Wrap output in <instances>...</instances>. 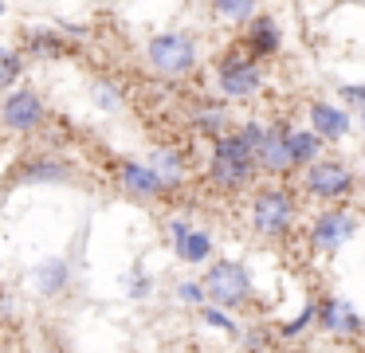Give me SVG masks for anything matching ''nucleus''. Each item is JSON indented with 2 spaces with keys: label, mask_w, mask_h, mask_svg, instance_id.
Wrapping results in <instances>:
<instances>
[{
  "label": "nucleus",
  "mask_w": 365,
  "mask_h": 353,
  "mask_svg": "<svg viewBox=\"0 0 365 353\" xmlns=\"http://www.w3.org/2000/svg\"><path fill=\"white\" fill-rule=\"evenodd\" d=\"M299 193H294L287 180H267V185L252 188L247 196V224L259 240L267 243H279L294 232L299 224Z\"/></svg>",
  "instance_id": "obj_2"
},
{
  "label": "nucleus",
  "mask_w": 365,
  "mask_h": 353,
  "mask_svg": "<svg viewBox=\"0 0 365 353\" xmlns=\"http://www.w3.org/2000/svg\"><path fill=\"white\" fill-rule=\"evenodd\" d=\"M150 295H153V275L145 271V267H130V275H126V298L145 302Z\"/></svg>",
  "instance_id": "obj_27"
},
{
  "label": "nucleus",
  "mask_w": 365,
  "mask_h": 353,
  "mask_svg": "<svg viewBox=\"0 0 365 353\" xmlns=\"http://www.w3.org/2000/svg\"><path fill=\"white\" fill-rule=\"evenodd\" d=\"M314 326L326 337H338V342H354L365 337V318L357 314V306L341 295H322L314 302Z\"/></svg>",
  "instance_id": "obj_9"
},
{
  "label": "nucleus",
  "mask_w": 365,
  "mask_h": 353,
  "mask_svg": "<svg viewBox=\"0 0 365 353\" xmlns=\"http://www.w3.org/2000/svg\"><path fill=\"white\" fill-rule=\"evenodd\" d=\"M189 122H192V130L205 133V138H216V133L232 130V114H228V106H224V98L192 102V106H189Z\"/></svg>",
  "instance_id": "obj_18"
},
{
  "label": "nucleus",
  "mask_w": 365,
  "mask_h": 353,
  "mask_svg": "<svg viewBox=\"0 0 365 353\" xmlns=\"http://www.w3.org/2000/svg\"><path fill=\"white\" fill-rule=\"evenodd\" d=\"M197 310H200V322H205L208 329H216V334H224V337L236 342L240 322H236V314H232V310H224V306H216V302H200Z\"/></svg>",
  "instance_id": "obj_22"
},
{
  "label": "nucleus",
  "mask_w": 365,
  "mask_h": 353,
  "mask_svg": "<svg viewBox=\"0 0 365 353\" xmlns=\"http://www.w3.org/2000/svg\"><path fill=\"white\" fill-rule=\"evenodd\" d=\"M263 133H267V122H255V118H252V122H244V126H240V138H244L252 149L263 141Z\"/></svg>",
  "instance_id": "obj_30"
},
{
  "label": "nucleus",
  "mask_w": 365,
  "mask_h": 353,
  "mask_svg": "<svg viewBox=\"0 0 365 353\" xmlns=\"http://www.w3.org/2000/svg\"><path fill=\"white\" fill-rule=\"evenodd\" d=\"M36 290H40L43 298H59L71 290V259L67 255H48L40 267H36Z\"/></svg>",
  "instance_id": "obj_17"
},
{
  "label": "nucleus",
  "mask_w": 365,
  "mask_h": 353,
  "mask_svg": "<svg viewBox=\"0 0 365 353\" xmlns=\"http://www.w3.org/2000/svg\"><path fill=\"white\" fill-rule=\"evenodd\" d=\"M205 295L208 302L224 306V310H247L255 302V282H252V271H247L240 259H208L205 267Z\"/></svg>",
  "instance_id": "obj_3"
},
{
  "label": "nucleus",
  "mask_w": 365,
  "mask_h": 353,
  "mask_svg": "<svg viewBox=\"0 0 365 353\" xmlns=\"http://www.w3.org/2000/svg\"><path fill=\"white\" fill-rule=\"evenodd\" d=\"M71 51H75V44L59 28H28L24 31V55H32V59H63Z\"/></svg>",
  "instance_id": "obj_16"
},
{
  "label": "nucleus",
  "mask_w": 365,
  "mask_h": 353,
  "mask_svg": "<svg viewBox=\"0 0 365 353\" xmlns=\"http://www.w3.org/2000/svg\"><path fill=\"white\" fill-rule=\"evenodd\" d=\"M247 28H244V39H240V47H244L252 59H275L279 55V47H283V31H279V24H275V16H267V12H252L247 16Z\"/></svg>",
  "instance_id": "obj_14"
},
{
  "label": "nucleus",
  "mask_w": 365,
  "mask_h": 353,
  "mask_svg": "<svg viewBox=\"0 0 365 353\" xmlns=\"http://www.w3.org/2000/svg\"><path fill=\"white\" fill-rule=\"evenodd\" d=\"M307 126L318 133V138L330 145V141H341V138H349V130H354V114H349V106L346 102H310L307 106Z\"/></svg>",
  "instance_id": "obj_15"
},
{
  "label": "nucleus",
  "mask_w": 365,
  "mask_h": 353,
  "mask_svg": "<svg viewBox=\"0 0 365 353\" xmlns=\"http://www.w3.org/2000/svg\"><path fill=\"white\" fill-rule=\"evenodd\" d=\"M357 235V212L346 200H334L326 208H318L307 224V247L314 255H334L338 247H346Z\"/></svg>",
  "instance_id": "obj_6"
},
{
  "label": "nucleus",
  "mask_w": 365,
  "mask_h": 353,
  "mask_svg": "<svg viewBox=\"0 0 365 353\" xmlns=\"http://www.w3.org/2000/svg\"><path fill=\"white\" fill-rule=\"evenodd\" d=\"M310 329H314V298H310L294 318L279 322V326H275V342H299V337L310 334Z\"/></svg>",
  "instance_id": "obj_21"
},
{
  "label": "nucleus",
  "mask_w": 365,
  "mask_h": 353,
  "mask_svg": "<svg viewBox=\"0 0 365 353\" xmlns=\"http://www.w3.org/2000/svg\"><path fill=\"white\" fill-rule=\"evenodd\" d=\"M114 177H118L122 193L134 196V200H169V196L177 193V188L169 185V180L161 177L150 161H118Z\"/></svg>",
  "instance_id": "obj_12"
},
{
  "label": "nucleus",
  "mask_w": 365,
  "mask_h": 353,
  "mask_svg": "<svg viewBox=\"0 0 365 353\" xmlns=\"http://www.w3.org/2000/svg\"><path fill=\"white\" fill-rule=\"evenodd\" d=\"M299 185L307 200L318 204H334V200H349V193L357 188V173L349 169L341 157H314L310 165L299 169Z\"/></svg>",
  "instance_id": "obj_4"
},
{
  "label": "nucleus",
  "mask_w": 365,
  "mask_h": 353,
  "mask_svg": "<svg viewBox=\"0 0 365 353\" xmlns=\"http://www.w3.org/2000/svg\"><path fill=\"white\" fill-rule=\"evenodd\" d=\"M338 98L346 102L349 110L365 106V83H341V86H338Z\"/></svg>",
  "instance_id": "obj_29"
},
{
  "label": "nucleus",
  "mask_w": 365,
  "mask_h": 353,
  "mask_svg": "<svg viewBox=\"0 0 365 353\" xmlns=\"http://www.w3.org/2000/svg\"><path fill=\"white\" fill-rule=\"evenodd\" d=\"M0 16H4V0H0Z\"/></svg>",
  "instance_id": "obj_33"
},
{
  "label": "nucleus",
  "mask_w": 365,
  "mask_h": 353,
  "mask_svg": "<svg viewBox=\"0 0 365 353\" xmlns=\"http://www.w3.org/2000/svg\"><path fill=\"white\" fill-rule=\"evenodd\" d=\"M255 177H259V169H255V149L240 138V130L216 133L212 149H208V165H205L208 188H216L220 196H236L244 188H252Z\"/></svg>",
  "instance_id": "obj_1"
},
{
  "label": "nucleus",
  "mask_w": 365,
  "mask_h": 353,
  "mask_svg": "<svg viewBox=\"0 0 365 353\" xmlns=\"http://www.w3.org/2000/svg\"><path fill=\"white\" fill-rule=\"evenodd\" d=\"M216 20H228V24H244L252 12H259V0H208Z\"/></svg>",
  "instance_id": "obj_25"
},
{
  "label": "nucleus",
  "mask_w": 365,
  "mask_h": 353,
  "mask_svg": "<svg viewBox=\"0 0 365 353\" xmlns=\"http://www.w3.org/2000/svg\"><path fill=\"white\" fill-rule=\"evenodd\" d=\"M91 98H95L98 110L114 114V110H122V102H126V91H122V83H114V78H95V86H91Z\"/></svg>",
  "instance_id": "obj_23"
},
{
  "label": "nucleus",
  "mask_w": 365,
  "mask_h": 353,
  "mask_svg": "<svg viewBox=\"0 0 365 353\" xmlns=\"http://www.w3.org/2000/svg\"><path fill=\"white\" fill-rule=\"evenodd\" d=\"M0 126L16 138H28V133L43 130L48 126V102H43L40 91L32 86H9L4 98H0Z\"/></svg>",
  "instance_id": "obj_8"
},
{
  "label": "nucleus",
  "mask_w": 365,
  "mask_h": 353,
  "mask_svg": "<svg viewBox=\"0 0 365 353\" xmlns=\"http://www.w3.org/2000/svg\"><path fill=\"white\" fill-rule=\"evenodd\" d=\"M357 122H361V130H365V106H357Z\"/></svg>",
  "instance_id": "obj_31"
},
{
  "label": "nucleus",
  "mask_w": 365,
  "mask_h": 353,
  "mask_svg": "<svg viewBox=\"0 0 365 353\" xmlns=\"http://www.w3.org/2000/svg\"><path fill=\"white\" fill-rule=\"evenodd\" d=\"M71 177H75V169L56 153H32L12 169L16 185H67Z\"/></svg>",
  "instance_id": "obj_13"
},
{
  "label": "nucleus",
  "mask_w": 365,
  "mask_h": 353,
  "mask_svg": "<svg viewBox=\"0 0 365 353\" xmlns=\"http://www.w3.org/2000/svg\"><path fill=\"white\" fill-rule=\"evenodd\" d=\"M173 298H177L181 306H192V310H197L200 302H208V295H205V282H200V279H181V282L173 287Z\"/></svg>",
  "instance_id": "obj_28"
},
{
  "label": "nucleus",
  "mask_w": 365,
  "mask_h": 353,
  "mask_svg": "<svg viewBox=\"0 0 365 353\" xmlns=\"http://www.w3.org/2000/svg\"><path fill=\"white\" fill-rule=\"evenodd\" d=\"M212 86L224 102H247L263 91V67L259 59L240 47V51H224L212 67Z\"/></svg>",
  "instance_id": "obj_5"
},
{
  "label": "nucleus",
  "mask_w": 365,
  "mask_h": 353,
  "mask_svg": "<svg viewBox=\"0 0 365 353\" xmlns=\"http://www.w3.org/2000/svg\"><path fill=\"white\" fill-rule=\"evenodd\" d=\"M20 78H24V51H16V47H9V44H0V91L16 86Z\"/></svg>",
  "instance_id": "obj_24"
},
{
  "label": "nucleus",
  "mask_w": 365,
  "mask_h": 353,
  "mask_svg": "<svg viewBox=\"0 0 365 353\" xmlns=\"http://www.w3.org/2000/svg\"><path fill=\"white\" fill-rule=\"evenodd\" d=\"M150 165H153V169H158L173 188H181L185 177H189V153H185V149H173V145H158V149L150 153Z\"/></svg>",
  "instance_id": "obj_20"
},
{
  "label": "nucleus",
  "mask_w": 365,
  "mask_h": 353,
  "mask_svg": "<svg viewBox=\"0 0 365 353\" xmlns=\"http://www.w3.org/2000/svg\"><path fill=\"white\" fill-rule=\"evenodd\" d=\"M236 345L240 349H271L275 345V334H267V326H240V334H236Z\"/></svg>",
  "instance_id": "obj_26"
},
{
  "label": "nucleus",
  "mask_w": 365,
  "mask_h": 353,
  "mask_svg": "<svg viewBox=\"0 0 365 353\" xmlns=\"http://www.w3.org/2000/svg\"><path fill=\"white\" fill-rule=\"evenodd\" d=\"M287 149H291V161H294V173L302 169V165H310L314 157H322L326 153V141L318 138L310 126H299V130H287Z\"/></svg>",
  "instance_id": "obj_19"
},
{
  "label": "nucleus",
  "mask_w": 365,
  "mask_h": 353,
  "mask_svg": "<svg viewBox=\"0 0 365 353\" xmlns=\"http://www.w3.org/2000/svg\"><path fill=\"white\" fill-rule=\"evenodd\" d=\"M287 130H291V122L275 118L267 126V133H263V141L255 145V169H259V177H267V180L294 177V161H291V149H287Z\"/></svg>",
  "instance_id": "obj_11"
},
{
  "label": "nucleus",
  "mask_w": 365,
  "mask_h": 353,
  "mask_svg": "<svg viewBox=\"0 0 365 353\" xmlns=\"http://www.w3.org/2000/svg\"><path fill=\"white\" fill-rule=\"evenodd\" d=\"M357 185L365 188V161H361V173H357Z\"/></svg>",
  "instance_id": "obj_32"
},
{
  "label": "nucleus",
  "mask_w": 365,
  "mask_h": 353,
  "mask_svg": "<svg viewBox=\"0 0 365 353\" xmlns=\"http://www.w3.org/2000/svg\"><path fill=\"white\" fill-rule=\"evenodd\" d=\"M169 232V247H173V259L181 267H205L208 259L216 255V240L212 232H205V227H192L189 216H173L165 224Z\"/></svg>",
  "instance_id": "obj_10"
},
{
  "label": "nucleus",
  "mask_w": 365,
  "mask_h": 353,
  "mask_svg": "<svg viewBox=\"0 0 365 353\" xmlns=\"http://www.w3.org/2000/svg\"><path fill=\"white\" fill-rule=\"evenodd\" d=\"M145 59L158 75H169V78H185L197 71L200 63V47L189 31H158V36L145 44Z\"/></svg>",
  "instance_id": "obj_7"
}]
</instances>
